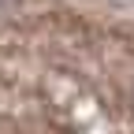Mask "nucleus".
Segmentation results:
<instances>
[{
    "mask_svg": "<svg viewBox=\"0 0 134 134\" xmlns=\"http://www.w3.org/2000/svg\"><path fill=\"white\" fill-rule=\"evenodd\" d=\"M11 4H15V0H0V15H8V11H11Z\"/></svg>",
    "mask_w": 134,
    "mask_h": 134,
    "instance_id": "nucleus-1",
    "label": "nucleus"
}]
</instances>
